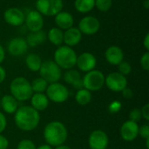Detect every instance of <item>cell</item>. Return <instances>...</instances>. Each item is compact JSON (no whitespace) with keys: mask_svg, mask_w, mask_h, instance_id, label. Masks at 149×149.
<instances>
[{"mask_svg":"<svg viewBox=\"0 0 149 149\" xmlns=\"http://www.w3.org/2000/svg\"><path fill=\"white\" fill-rule=\"evenodd\" d=\"M15 124L22 131L30 132L34 130L39 124V112L31 106H23L17 109L14 113Z\"/></svg>","mask_w":149,"mask_h":149,"instance_id":"cell-1","label":"cell"},{"mask_svg":"<svg viewBox=\"0 0 149 149\" xmlns=\"http://www.w3.org/2000/svg\"><path fill=\"white\" fill-rule=\"evenodd\" d=\"M68 132L65 126L58 120L51 121L44 129V138L46 144L51 147H58L64 144L67 139Z\"/></svg>","mask_w":149,"mask_h":149,"instance_id":"cell-2","label":"cell"},{"mask_svg":"<svg viewBox=\"0 0 149 149\" xmlns=\"http://www.w3.org/2000/svg\"><path fill=\"white\" fill-rule=\"evenodd\" d=\"M77 53L67 45L58 46L54 52V62L61 68L65 70H69L76 65Z\"/></svg>","mask_w":149,"mask_h":149,"instance_id":"cell-3","label":"cell"},{"mask_svg":"<svg viewBox=\"0 0 149 149\" xmlns=\"http://www.w3.org/2000/svg\"><path fill=\"white\" fill-rule=\"evenodd\" d=\"M10 95L17 101H25L31 99L33 94L31 83L24 77H17L10 85Z\"/></svg>","mask_w":149,"mask_h":149,"instance_id":"cell-4","label":"cell"},{"mask_svg":"<svg viewBox=\"0 0 149 149\" xmlns=\"http://www.w3.org/2000/svg\"><path fill=\"white\" fill-rule=\"evenodd\" d=\"M38 72L40 77L48 84L58 82L62 76L61 68L53 60H45L42 62Z\"/></svg>","mask_w":149,"mask_h":149,"instance_id":"cell-5","label":"cell"},{"mask_svg":"<svg viewBox=\"0 0 149 149\" xmlns=\"http://www.w3.org/2000/svg\"><path fill=\"white\" fill-rule=\"evenodd\" d=\"M105 77L102 72L95 69L86 72L82 78L83 87L90 92L99 91L105 85Z\"/></svg>","mask_w":149,"mask_h":149,"instance_id":"cell-6","label":"cell"},{"mask_svg":"<svg viewBox=\"0 0 149 149\" xmlns=\"http://www.w3.org/2000/svg\"><path fill=\"white\" fill-rule=\"evenodd\" d=\"M46 96L49 100L54 103H64L69 98V91L65 86L59 82L51 83L46 88Z\"/></svg>","mask_w":149,"mask_h":149,"instance_id":"cell-7","label":"cell"},{"mask_svg":"<svg viewBox=\"0 0 149 149\" xmlns=\"http://www.w3.org/2000/svg\"><path fill=\"white\" fill-rule=\"evenodd\" d=\"M63 0H37L36 10L45 17H54L63 10Z\"/></svg>","mask_w":149,"mask_h":149,"instance_id":"cell-8","label":"cell"},{"mask_svg":"<svg viewBox=\"0 0 149 149\" xmlns=\"http://www.w3.org/2000/svg\"><path fill=\"white\" fill-rule=\"evenodd\" d=\"M78 28L82 33V35L93 36L100 31V22L94 16H85L79 20Z\"/></svg>","mask_w":149,"mask_h":149,"instance_id":"cell-9","label":"cell"},{"mask_svg":"<svg viewBox=\"0 0 149 149\" xmlns=\"http://www.w3.org/2000/svg\"><path fill=\"white\" fill-rule=\"evenodd\" d=\"M105 85L109 90L119 93L127 86V79L126 76L120 72H113L105 77Z\"/></svg>","mask_w":149,"mask_h":149,"instance_id":"cell-10","label":"cell"},{"mask_svg":"<svg viewBox=\"0 0 149 149\" xmlns=\"http://www.w3.org/2000/svg\"><path fill=\"white\" fill-rule=\"evenodd\" d=\"M24 24L30 31H38L43 30L45 24L44 16L37 10H30L25 16Z\"/></svg>","mask_w":149,"mask_h":149,"instance_id":"cell-11","label":"cell"},{"mask_svg":"<svg viewBox=\"0 0 149 149\" xmlns=\"http://www.w3.org/2000/svg\"><path fill=\"white\" fill-rule=\"evenodd\" d=\"M25 15L22 10L17 7H10L3 12L4 21L11 26H21L24 23Z\"/></svg>","mask_w":149,"mask_h":149,"instance_id":"cell-12","label":"cell"},{"mask_svg":"<svg viewBox=\"0 0 149 149\" xmlns=\"http://www.w3.org/2000/svg\"><path fill=\"white\" fill-rule=\"evenodd\" d=\"M29 45L25 38L17 37L11 38L7 45L8 52L13 57H20L25 54L28 51Z\"/></svg>","mask_w":149,"mask_h":149,"instance_id":"cell-13","label":"cell"},{"mask_svg":"<svg viewBox=\"0 0 149 149\" xmlns=\"http://www.w3.org/2000/svg\"><path fill=\"white\" fill-rule=\"evenodd\" d=\"M76 65L81 72H88L95 69L97 65V58L93 53L85 52L77 57Z\"/></svg>","mask_w":149,"mask_h":149,"instance_id":"cell-14","label":"cell"},{"mask_svg":"<svg viewBox=\"0 0 149 149\" xmlns=\"http://www.w3.org/2000/svg\"><path fill=\"white\" fill-rule=\"evenodd\" d=\"M108 142V136L102 130H94L89 135L88 145L90 149H107Z\"/></svg>","mask_w":149,"mask_h":149,"instance_id":"cell-15","label":"cell"},{"mask_svg":"<svg viewBox=\"0 0 149 149\" xmlns=\"http://www.w3.org/2000/svg\"><path fill=\"white\" fill-rule=\"evenodd\" d=\"M120 133L124 141H133L139 135V125L132 120H127L122 124Z\"/></svg>","mask_w":149,"mask_h":149,"instance_id":"cell-16","label":"cell"},{"mask_svg":"<svg viewBox=\"0 0 149 149\" xmlns=\"http://www.w3.org/2000/svg\"><path fill=\"white\" fill-rule=\"evenodd\" d=\"M106 60L112 65H118L124 60V52L118 45H111L105 52Z\"/></svg>","mask_w":149,"mask_h":149,"instance_id":"cell-17","label":"cell"},{"mask_svg":"<svg viewBox=\"0 0 149 149\" xmlns=\"http://www.w3.org/2000/svg\"><path fill=\"white\" fill-rule=\"evenodd\" d=\"M82 33L78 27H71L64 31V39L63 43L65 45L69 47H73L79 45L82 39Z\"/></svg>","mask_w":149,"mask_h":149,"instance_id":"cell-18","label":"cell"},{"mask_svg":"<svg viewBox=\"0 0 149 149\" xmlns=\"http://www.w3.org/2000/svg\"><path fill=\"white\" fill-rule=\"evenodd\" d=\"M54 22L56 27L59 28L62 31H65L73 26L74 17L69 11L61 10L54 16Z\"/></svg>","mask_w":149,"mask_h":149,"instance_id":"cell-19","label":"cell"},{"mask_svg":"<svg viewBox=\"0 0 149 149\" xmlns=\"http://www.w3.org/2000/svg\"><path fill=\"white\" fill-rule=\"evenodd\" d=\"M64 80L65 83H67L68 85H71L77 90L84 88L80 72L73 68L66 70V72L64 74Z\"/></svg>","mask_w":149,"mask_h":149,"instance_id":"cell-20","label":"cell"},{"mask_svg":"<svg viewBox=\"0 0 149 149\" xmlns=\"http://www.w3.org/2000/svg\"><path fill=\"white\" fill-rule=\"evenodd\" d=\"M31 107L38 112L45 110L49 106V100L45 93H33L31 97Z\"/></svg>","mask_w":149,"mask_h":149,"instance_id":"cell-21","label":"cell"},{"mask_svg":"<svg viewBox=\"0 0 149 149\" xmlns=\"http://www.w3.org/2000/svg\"><path fill=\"white\" fill-rule=\"evenodd\" d=\"M1 100V108L9 114L15 113L18 108V101L10 94L3 95Z\"/></svg>","mask_w":149,"mask_h":149,"instance_id":"cell-22","label":"cell"},{"mask_svg":"<svg viewBox=\"0 0 149 149\" xmlns=\"http://www.w3.org/2000/svg\"><path fill=\"white\" fill-rule=\"evenodd\" d=\"M46 32L43 30L38 31H30V33L27 35L25 40L29 46L31 47H36L38 45H42L46 40Z\"/></svg>","mask_w":149,"mask_h":149,"instance_id":"cell-23","label":"cell"},{"mask_svg":"<svg viewBox=\"0 0 149 149\" xmlns=\"http://www.w3.org/2000/svg\"><path fill=\"white\" fill-rule=\"evenodd\" d=\"M47 39L56 46H60L63 44L64 39V31L58 27H52L46 33Z\"/></svg>","mask_w":149,"mask_h":149,"instance_id":"cell-24","label":"cell"},{"mask_svg":"<svg viewBox=\"0 0 149 149\" xmlns=\"http://www.w3.org/2000/svg\"><path fill=\"white\" fill-rule=\"evenodd\" d=\"M42 59L39 55L36 53H30L25 58V65L31 72H38L42 65Z\"/></svg>","mask_w":149,"mask_h":149,"instance_id":"cell-25","label":"cell"},{"mask_svg":"<svg viewBox=\"0 0 149 149\" xmlns=\"http://www.w3.org/2000/svg\"><path fill=\"white\" fill-rule=\"evenodd\" d=\"M74 7L75 10L79 13H88L95 8L94 0H75Z\"/></svg>","mask_w":149,"mask_h":149,"instance_id":"cell-26","label":"cell"},{"mask_svg":"<svg viewBox=\"0 0 149 149\" xmlns=\"http://www.w3.org/2000/svg\"><path fill=\"white\" fill-rule=\"evenodd\" d=\"M75 100L76 102L80 106H86L89 104L92 100V93L90 91L82 88L78 90L75 95Z\"/></svg>","mask_w":149,"mask_h":149,"instance_id":"cell-27","label":"cell"},{"mask_svg":"<svg viewBox=\"0 0 149 149\" xmlns=\"http://www.w3.org/2000/svg\"><path fill=\"white\" fill-rule=\"evenodd\" d=\"M48 85L49 84L41 77L35 79L31 83V86L33 93H44L46 91Z\"/></svg>","mask_w":149,"mask_h":149,"instance_id":"cell-28","label":"cell"},{"mask_svg":"<svg viewBox=\"0 0 149 149\" xmlns=\"http://www.w3.org/2000/svg\"><path fill=\"white\" fill-rule=\"evenodd\" d=\"M94 6L101 12L108 11L113 6V0H94Z\"/></svg>","mask_w":149,"mask_h":149,"instance_id":"cell-29","label":"cell"},{"mask_svg":"<svg viewBox=\"0 0 149 149\" xmlns=\"http://www.w3.org/2000/svg\"><path fill=\"white\" fill-rule=\"evenodd\" d=\"M117 66H118V72H120V74H122L124 76L129 75L131 73V72H132V66L127 61L123 60Z\"/></svg>","mask_w":149,"mask_h":149,"instance_id":"cell-30","label":"cell"},{"mask_svg":"<svg viewBox=\"0 0 149 149\" xmlns=\"http://www.w3.org/2000/svg\"><path fill=\"white\" fill-rule=\"evenodd\" d=\"M36 146L34 142L31 140H22L21 141L18 142L17 149H36Z\"/></svg>","mask_w":149,"mask_h":149,"instance_id":"cell-31","label":"cell"},{"mask_svg":"<svg viewBox=\"0 0 149 149\" xmlns=\"http://www.w3.org/2000/svg\"><path fill=\"white\" fill-rule=\"evenodd\" d=\"M141 118L142 116H141V112L140 108H134L129 113V120H132L134 122L138 123Z\"/></svg>","mask_w":149,"mask_h":149,"instance_id":"cell-32","label":"cell"},{"mask_svg":"<svg viewBox=\"0 0 149 149\" xmlns=\"http://www.w3.org/2000/svg\"><path fill=\"white\" fill-rule=\"evenodd\" d=\"M141 66L143 70L148 71L149 70V52H146L141 58L140 60Z\"/></svg>","mask_w":149,"mask_h":149,"instance_id":"cell-33","label":"cell"},{"mask_svg":"<svg viewBox=\"0 0 149 149\" xmlns=\"http://www.w3.org/2000/svg\"><path fill=\"white\" fill-rule=\"evenodd\" d=\"M139 135L145 140L149 139V126L148 124L139 127Z\"/></svg>","mask_w":149,"mask_h":149,"instance_id":"cell-34","label":"cell"},{"mask_svg":"<svg viewBox=\"0 0 149 149\" xmlns=\"http://www.w3.org/2000/svg\"><path fill=\"white\" fill-rule=\"evenodd\" d=\"M121 103L120 101H113L109 107H108V111L111 113H116L121 109Z\"/></svg>","mask_w":149,"mask_h":149,"instance_id":"cell-35","label":"cell"},{"mask_svg":"<svg viewBox=\"0 0 149 149\" xmlns=\"http://www.w3.org/2000/svg\"><path fill=\"white\" fill-rule=\"evenodd\" d=\"M7 126V120L6 117L4 116V114H3V113L0 112V134H2Z\"/></svg>","mask_w":149,"mask_h":149,"instance_id":"cell-36","label":"cell"},{"mask_svg":"<svg viewBox=\"0 0 149 149\" xmlns=\"http://www.w3.org/2000/svg\"><path fill=\"white\" fill-rule=\"evenodd\" d=\"M141 116L144 120H146L147 121L149 120V104H146L142 107V108L141 109Z\"/></svg>","mask_w":149,"mask_h":149,"instance_id":"cell-37","label":"cell"},{"mask_svg":"<svg viewBox=\"0 0 149 149\" xmlns=\"http://www.w3.org/2000/svg\"><path fill=\"white\" fill-rule=\"evenodd\" d=\"M121 92H122V96H123L126 100H130V99H132V97H133V95H134L133 91H132L130 88H128L127 86L125 89H123Z\"/></svg>","mask_w":149,"mask_h":149,"instance_id":"cell-38","label":"cell"},{"mask_svg":"<svg viewBox=\"0 0 149 149\" xmlns=\"http://www.w3.org/2000/svg\"><path fill=\"white\" fill-rule=\"evenodd\" d=\"M9 147V141L6 137L0 134V149H7Z\"/></svg>","mask_w":149,"mask_h":149,"instance_id":"cell-39","label":"cell"},{"mask_svg":"<svg viewBox=\"0 0 149 149\" xmlns=\"http://www.w3.org/2000/svg\"><path fill=\"white\" fill-rule=\"evenodd\" d=\"M143 46L145 47L146 51H149V33H147L144 39H143Z\"/></svg>","mask_w":149,"mask_h":149,"instance_id":"cell-40","label":"cell"},{"mask_svg":"<svg viewBox=\"0 0 149 149\" xmlns=\"http://www.w3.org/2000/svg\"><path fill=\"white\" fill-rule=\"evenodd\" d=\"M5 78H6V71L3 66L0 65V84L5 79Z\"/></svg>","mask_w":149,"mask_h":149,"instance_id":"cell-41","label":"cell"},{"mask_svg":"<svg viewBox=\"0 0 149 149\" xmlns=\"http://www.w3.org/2000/svg\"><path fill=\"white\" fill-rule=\"evenodd\" d=\"M5 58V51L3 48V46L0 45V64L4 60Z\"/></svg>","mask_w":149,"mask_h":149,"instance_id":"cell-42","label":"cell"},{"mask_svg":"<svg viewBox=\"0 0 149 149\" xmlns=\"http://www.w3.org/2000/svg\"><path fill=\"white\" fill-rule=\"evenodd\" d=\"M36 149H52V147H51L48 144H44V145L39 146L38 148H37Z\"/></svg>","mask_w":149,"mask_h":149,"instance_id":"cell-43","label":"cell"},{"mask_svg":"<svg viewBox=\"0 0 149 149\" xmlns=\"http://www.w3.org/2000/svg\"><path fill=\"white\" fill-rule=\"evenodd\" d=\"M55 149H72L69 146H66V145H64V144H62V145H60V146H58V147H56Z\"/></svg>","mask_w":149,"mask_h":149,"instance_id":"cell-44","label":"cell"},{"mask_svg":"<svg viewBox=\"0 0 149 149\" xmlns=\"http://www.w3.org/2000/svg\"><path fill=\"white\" fill-rule=\"evenodd\" d=\"M143 2H144V7H145V9L148 10L149 8V0H144Z\"/></svg>","mask_w":149,"mask_h":149,"instance_id":"cell-45","label":"cell"},{"mask_svg":"<svg viewBox=\"0 0 149 149\" xmlns=\"http://www.w3.org/2000/svg\"><path fill=\"white\" fill-rule=\"evenodd\" d=\"M0 108H1V100H0Z\"/></svg>","mask_w":149,"mask_h":149,"instance_id":"cell-46","label":"cell"},{"mask_svg":"<svg viewBox=\"0 0 149 149\" xmlns=\"http://www.w3.org/2000/svg\"><path fill=\"white\" fill-rule=\"evenodd\" d=\"M142 1H144V0H142Z\"/></svg>","mask_w":149,"mask_h":149,"instance_id":"cell-47","label":"cell"}]
</instances>
